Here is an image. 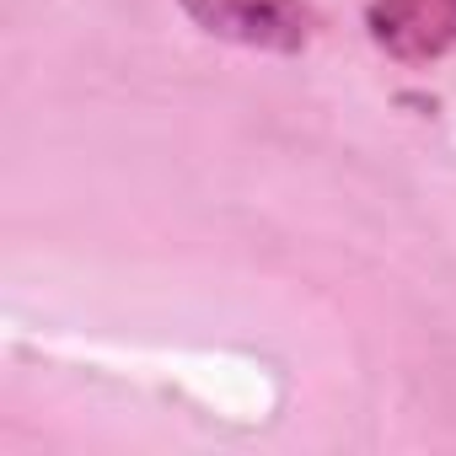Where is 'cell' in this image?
<instances>
[{"mask_svg": "<svg viewBox=\"0 0 456 456\" xmlns=\"http://www.w3.org/2000/svg\"><path fill=\"white\" fill-rule=\"evenodd\" d=\"M177 6L199 33L264 54H301L317 38L312 0H177Z\"/></svg>", "mask_w": 456, "mask_h": 456, "instance_id": "obj_1", "label": "cell"}, {"mask_svg": "<svg viewBox=\"0 0 456 456\" xmlns=\"http://www.w3.org/2000/svg\"><path fill=\"white\" fill-rule=\"evenodd\" d=\"M365 33L397 65H435L456 49V0H370Z\"/></svg>", "mask_w": 456, "mask_h": 456, "instance_id": "obj_2", "label": "cell"}]
</instances>
